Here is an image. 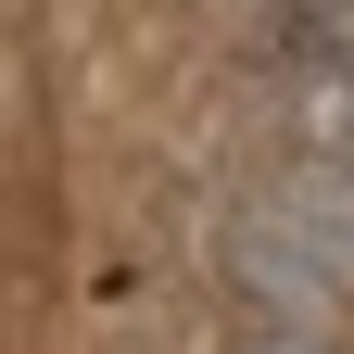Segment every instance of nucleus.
<instances>
[{
  "label": "nucleus",
  "mask_w": 354,
  "mask_h": 354,
  "mask_svg": "<svg viewBox=\"0 0 354 354\" xmlns=\"http://www.w3.org/2000/svg\"><path fill=\"white\" fill-rule=\"evenodd\" d=\"M228 354H342V342H329V329H241Z\"/></svg>",
  "instance_id": "nucleus-1"
}]
</instances>
